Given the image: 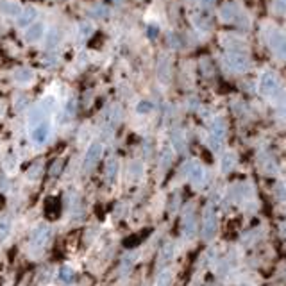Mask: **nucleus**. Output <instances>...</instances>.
Returning <instances> with one entry per match:
<instances>
[{
	"instance_id": "nucleus-28",
	"label": "nucleus",
	"mask_w": 286,
	"mask_h": 286,
	"mask_svg": "<svg viewBox=\"0 0 286 286\" xmlns=\"http://www.w3.org/2000/svg\"><path fill=\"white\" fill-rule=\"evenodd\" d=\"M211 2H213V0H204V4H206V6H209Z\"/></svg>"
},
{
	"instance_id": "nucleus-14",
	"label": "nucleus",
	"mask_w": 286,
	"mask_h": 286,
	"mask_svg": "<svg viewBox=\"0 0 286 286\" xmlns=\"http://www.w3.org/2000/svg\"><path fill=\"white\" fill-rule=\"evenodd\" d=\"M13 77H15V80H16V82H29V80H32V70L18 68V70H15Z\"/></svg>"
},
{
	"instance_id": "nucleus-6",
	"label": "nucleus",
	"mask_w": 286,
	"mask_h": 286,
	"mask_svg": "<svg viewBox=\"0 0 286 286\" xmlns=\"http://www.w3.org/2000/svg\"><path fill=\"white\" fill-rule=\"evenodd\" d=\"M22 6L15 0H0V15L9 18H18L22 15Z\"/></svg>"
},
{
	"instance_id": "nucleus-21",
	"label": "nucleus",
	"mask_w": 286,
	"mask_h": 286,
	"mask_svg": "<svg viewBox=\"0 0 286 286\" xmlns=\"http://www.w3.org/2000/svg\"><path fill=\"white\" fill-rule=\"evenodd\" d=\"M184 233H186V235H190V236H193V233H195L193 217H190V220H188V217H186V220H184Z\"/></svg>"
},
{
	"instance_id": "nucleus-3",
	"label": "nucleus",
	"mask_w": 286,
	"mask_h": 286,
	"mask_svg": "<svg viewBox=\"0 0 286 286\" xmlns=\"http://www.w3.org/2000/svg\"><path fill=\"white\" fill-rule=\"evenodd\" d=\"M100 156H102V145H100V143H92L90 149H88V152H86V156H84V163H82L84 170L86 172L92 170L93 166L98 163Z\"/></svg>"
},
{
	"instance_id": "nucleus-17",
	"label": "nucleus",
	"mask_w": 286,
	"mask_h": 286,
	"mask_svg": "<svg viewBox=\"0 0 286 286\" xmlns=\"http://www.w3.org/2000/svg\"><path fill=\"white\" fill-rule=\"evenodd\" d=\"M116 172H118V161L109 159L108 165H106V177H108L109 183L114 181V177H116Z\"/></svg>"
},
{
	"instance_id": "nucleus-11",
	"label": "nucleus",
	"mask_w": 286,
	"mask_h": 286,
	"mask_svg": "<svg viewBox=\"0 0 286 286\" xmlns=\"http://www.w3.org/2000/svg\"><path fill=\"white\" fill-rule=\"evenodd\" d=\"M259 88L263 93H274L277 90V79H275L274 74H265L261 75V80H259Z\"/></svg>"
},
{
	"instance_id": "nucleus-12",
	"label": "nucleus",
	"mask_w": 286,
	"mask_h": 286,
	"mask_svg": "<svg viewBox=\"0 0 286 286\" xmlns=\"http://www.w3.org/2000/svg\"><path fill=\"white\" fill-rule=\"evenodd\" d=\"M74 279H75V272L68 265H64V267H61V269L57 270V281L61 285H72Z\"/></svg>"
},
{
	"instance_id": "nucleus-19",
	"label": "nucleus",
	"mask_w": 286,
	"mask_h": 286,
	"mask_svg": "<svg viewBox=\"0 0 286 286\" xmlns=\"http://www.w3.org/2000/svg\"><path fill=\"white\" fill-rule=\"evenodd\" d=\"M235 6L233 4H227V6H223L222 9H220V15H222V18H225V20H233L235 18Z\"/></svg>"
},
{
	"instance_id": "nucleus-20",
	"label": "nucleus",
	"mask_w": 286,
	"mask_h": 286,
	"mask_svg": "<svg viewBox=\"0 0 286 286\" xmlns=\"http://www.w3.org/2000/svg\"><path fill=\"white\" fill-rule=\"evenodd\" d=\"M235 154H225L223 156V159H222V170L223 172H227L233 168V165H235Z\"/></svg>"
},
{
	"instance_id": "nucleus-27",
	"label": "nucleus",
	"mask_w": 286,
	"mask_h": 286,
	"mask_svg": "<svg viewBox=\"0 0 286 286\" xmlns=\"http://www.w3.org/2000/svg\"><path fill=\"white\" fill-rule=\"evenodd\" d=\"M74 113H75V102L74 100H70L68 106H66V114L70 116V114H74Z\"/></svg>"
},
{
	"instance_id": "nucleus-24",
	"label": "nucleus",
	"mask_w": 286,
	"mask_h": 286,
	"mask_svg": "<svg viewBox=\"0 0 286 286\" xmlns=\"http://www.w3.org/2000/svg\"><path fill=\"white\" fill-rule=\"evenodd\" d=\"M92 13L95 15V16H108V15H109V9H108V7H104V6H97Z\"/></svg>"
},
{
	"instance_id": "nucleus-1",
	"label": "nucleus",
	"mask_w": 286,
	"mask_h": 286,
	"mask_svg": "<svg viewBox=\"0 0 286 286\" xmlns=\"http://www.w3.org/2000/svg\"><path fill=\"white\" fill-rule=\"evenodd\" d=\"M50 236H52V229L47 223H38L29 233V245L32 247V249H41V247H45L48 243Z\"/></svg>"
},
{
	"instance_id": "nucleus-22",
	"label": "nucleus",
	"mask_w": 286,
	"mask_h": 286,
	"mask_svg": "<svg viewBox=\"0 0 286 286\" xmlns=\"http://www.w3.org/2000/svg\"><path fill=\"white\" fill-rule=\"evenodd\" d=\"M61 170H63V161L59 159V161H56V163L52 165L50 175H52V177H56V175H59V174H61Z\"/></svg>"
},
{
	"instance_id": "nucleus-7",
	"label": "nucleus",
	"mask_w": 286,
	"mask_h": 286,
	"mask_svg": "<svg viewBox=\"0 0 286 286\" xmlns=\"http://www.w3.org/2000/svg\"><path fill=\"white\" fill-rule=\"evenodd\" d=\"M227 64L229 68H233L235 72H243L249 66V59H247V56L240 54V52H233V54L227 56Z\"/></svg>"
},
{
	"instance_id": "nucleus-9",
	"label": "nucleus",
	"mask_w": 286,
	"mask_h": 286,
	"mask_svg": "<svg viewBox=\"0 0 286 286\" xmlns=\"http://www.w3.org/2000/svg\"><path fill=\"white\" fill-rule=\"evenodd\" d=\"M188 166V177H190V181L193 184H200L202 181H204V168L197 163V161H191L190 165H186Z\"/></svg>"
},
{
	"instance_id": "nucleus-26",
	"label": "nucleus",
	"mask_w": 286,
	"mask_h": 286,
	"mask_svg": "<svg viewBox=\"0 0 286 286\" xmlns=\"http://www.w3.org/2000/svg\"><path fill=\"white\" fill-rule=\"evenodd\" d=\"M90 31H92V25H90V23H82V25H80V36H88Z\"/></svg>"
},
{
	"instance_id": "nucleus-16",
	"label": "nucleus",
	"mask_w": 286,
	"mask_h": 286,
	"mask_svg": "<svg viewBox=\"0 0 286 286\" xmlns=\"http://www.w3.org/2000/svg\"><path fill=\"white\" fill-rule=\"evenodd\" d=\"M9 233H11V220L7 217H2L0 218V243L9 236Z\"/></svg>"
},
{
	"instance_id": "nucleus-15",
	"label": "nucleus",
	"mask_w": 286,
	"mask_h": 286,
	"mask_svg": "<svg viewBox=\"0 0 286 286\" xmlns=\"http://www.w3.org/2000/svg\"><path fill=\"white\" fill-rule=\"evenodd\" d=\"M59 40H61V32H59L57 29H52L50 32H47V36H45V45H47V48H52V47H56L57 43H59Z\"/></svg>"
},
{
	"instance_id": "nucleus-2",
	"label": "nucleus",
	"mask_w": 286,
	"mask_h": 286,
	"mask_svg": "<svg viewBox=\"0 0 286 286\" xmlns=\"http://www.w3.org/2000/svg\"><path fill=\"white\" fill-rule=\"evenodd\" d=\"M218 229V218L217 213L213 209V206H207L204 209V217H202V236L204 240H213L217 235Z\"/></svg>"
},
{
	"instance_id": "nucleus-4",
	"label": "nucleus",
	"mask_w": 286,
	"mask_h": 286,
	"mask_svg": "<svg viewBox=\"0 0 286 286\" xmlns=\"http://www.w3.org/2000/svg\"><path fill=\"white\" fill-rule=\"evenodd\" d=\"M223 136H225V126H223L222 120H217L211 126V134H209V145L213 149L218 150L222 147Z\"/></svg>"
},
{
	"instance_id": "nucleus-10",
	"label": "nucleus",
	"mask_w": 286,
	"mask_h": 286,
	"mask_svg": "<svg viewBox=\"0 0 286 286\" xmlns=\"http://www.w3.org/2000/svg\"><path fill=\"white\" fill-rule=\"evenodd\" d=\"M36 18H38V9L32 6H29V7H25V9L22 11V15L18 16V25H22V27L32 25Z\"/></svg>"
},
{
	"instance_id": "nucleus-5",
	"label": "nucleus",
	"mask_w": 286,
	"mask_h": 286,
	"mask_svg": "<svg viewBox=\"0 0 286 286\" xmlns=\"http://www.w3.org/2000/svg\"><path fill=\"white\" fill-rule=\"evenodd\" d=\"M50 136V124L48 122H40V124H36L32 127V131H31V138H32V142L38 143V145H43V143L48 140Z\"/></svg>"
},
{
	"instance_id": "nucleus-8",
	"label": "nucleus",
	"mask_w": 286,
	"mask_h": 286,
	"mask_svg": "<svg viewBox=\"0 0 286 286\" xmlns=\"http://www.w3.org/2000/svg\"><path fill=\"white\" fill-rule=\"evenodd\" d=\"M43 32H45V25L40 22H34L32 25H29L27 27V32H25V40L29 43H36L38 40L43 38Z\"/></svg>"
},
{
	"instance_id": "nucleus-25",
	"label": "nucleus",
	"mask_w": 286,
	"mask_h": 286,
	"mask_svg": "<svg viewBox=\"0 0 286 286\" xmlns=\"http://www.w3.org/2000/svg\"><path fill=\"white\" fill-rule=\"evenodd\" d=\"M163 159H165V161H163V166L166 168V166L170 165V161H172V152H170L168 149H166L165 152H163Z\"/></svg>"
},
{
	"instance_id": "nucleus-18",
	"label": "nucleus",
	"mask_w": 286,
	"mask_h": 286,
	"mask_svg": "<svg viewBox=\"0 0 286 286\" xmlns=\"http://www.w3.org/2000/svg\"><path fill=\"white\" fill-rule=\"evenodd\" d=\"M172 251H174V245L172 243H166L165 245V249H163V252H161V257H159V265H163V263H166V261H170L172 259Z\"/></svg>"
},
{
	"instance_id": "nucleus-23",
	"label": "nucleus",
	"mask_w": 286,
	"mask_h": 286,
	"mask_svg": "<svg viewBox=\"0 0 286 286\" xmlns=\"http://www.w3.org/2000/svg\"><path fill=\"white\" fill-rule=\"evenodd\" d=\"M138 113H143V114H145V113H149V111H150V109H152V104H150V102H147V100H142V102H140V104H138Z\"/></svg>"
},
{
	"instance_id": "nucleus-13",
	"label": "nucleus",
	"mask_w": 286,
	"mask_h": 286,
	"mask_svg": "<svg viewBox=\"0 0 286 286\" xmlns=\"http://www.w3.org/2000/svg\"><path fill=\"white\" fill-rule=\"evenodd\" d=\"M272 48H274L281 57H286V36H283V34L272 36Z\"/></svg>"
}]
</instances>
